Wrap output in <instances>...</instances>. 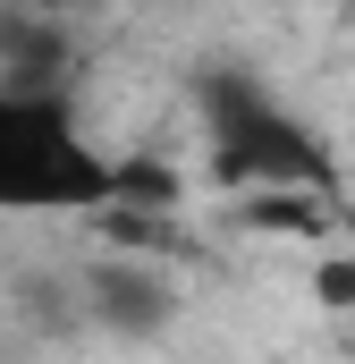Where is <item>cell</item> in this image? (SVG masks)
Here are the masks:
<instances>
[{"instance_id":"cell-3","label":"cell","mask_w":355,"mask_h":364,"mask_svg":"<svg viewBox=\"0 0 355 364\" xmlns=\"http://www.w3.org/2000/svg\"><path fill=\"white\" fill-rule=\"evenodd\" d=\"M85 314L119 339H144L178 314V288L153 263H102V272H85Z\"/></svg>"},{"instance_id":"cell-2","label":"cell","mask_w":355,"mask_h":364,"mask_svg":"<svg viewBox=\"0 0 355 364\" xmlns=\"http://www.w3.org/2000/svg\"><path fill=\"white\" fill-rule=\"evenodd\" d=\"M203 136H212V170L220 186L246 195H322L330 203V153L322 136L246 68L203 77Z\"/></svg>"},{"instance_id":"cell-4","label":"cell","mask_w":355,"mask_h":364,"mask_svg":"<svg viewBox=\"0 0 355 364\" xmlns=\"http://www.w3.org/2000/svg\"><path fill=\"white\" fill-rule=\"evenodd\" d=\"M246 220L254 229H288V237H322V195H246Z\"/></svg>"},{"instance_id":"cell-1","label":"cell","mask_w":355,"mask_h":364,"mask_svg":"<svg viewBox=\"0 0 355 364\" xmlns=\"http://www.w3.org/2000/svg\"><path fill=\"white\" fill-rule=\"evenodd\" d=\"M119 161L102 153L68 93H0V212H110L119 203Z\"/></svg>"},{"instance_id":"cell-5","label":"cell","mask_w":355,"mask_h":364,"mask_svg":"<svg viewBox=\"0 0 355 364\" xmlns=\"http://www.w3.org/2000/svg\"><path fill=\"white\" fill-rule=\"evenodd\" d=\"M313 296L322 305H355V255H322L313 263Z\"/></svg>"}]
</instances>
